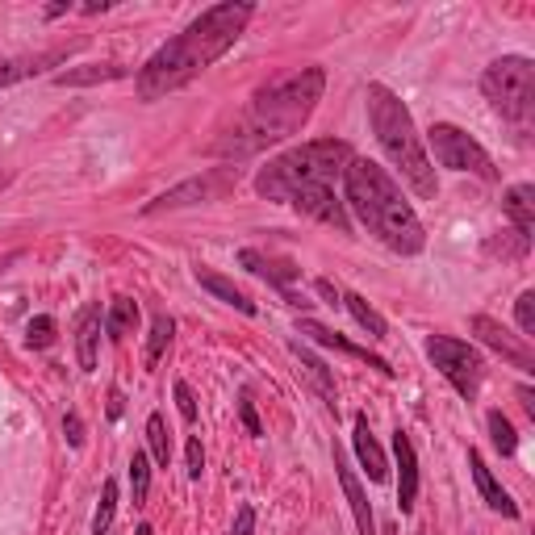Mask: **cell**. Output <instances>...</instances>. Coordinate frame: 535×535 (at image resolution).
<instances>
[{"label":"cell","instance_id":"cell-8","mask_svg":"<svg viewBox=\"0 0 535 535\" xmlns=\"http://www.w3.org/2000/svg\"><path fill=\"white\" fill-rule=\"evenodd\" d=\"M427 356H431V364H435L439 372H444V381L460 393L464 402H473L477 393H481L485 364H481V356H477L464 339H452V335H431V339H427Z\"/></svg>","mask_w":535,"mask_h":535},{"label":"cell","instance_id":"cell-32","mask_svg":"<svg viewBox=\"0 0 535 535\" xmlns=\"http://www.w3.org/2000/svg\"><path fill=\"white\" fill-rule=\"evenodd\" d=\"M176 410H180L184 423H193V418H197V402H193L189 381H176Z\"/></svg>","mask_w":535,"mask_h":535},{"label":"cell","instance_id":"cell-29","mask_svg":"<svg viewBox=\"0 0 535 535\" xmlns=\"http://www.w3.org/2000/svg\"><path fill=\"white\" fill-rule=\"evenodd\" d=\"M113 510H118V481H105L101 506H97V515H92V535H105L113 527Z\"/></svg>","mask_w":535,"mask_h":535},{"label":"cell","instance_id":"cell-28","mask_svg":"<svg viewBox=\"0 0 535 535\" xmlns=\"http://www.w3.org/2000/svg\"><path fill=\"white\" fill-rule=\"evenodd\" d=\"M130 490H134V506L147 502V490H151V460L143 452L130 456Z\"/></svg>","mask_w":535,"mask_h":535},{"label":"cell","instance_id":"cell-25","mask_svg":"<svg viewBox=\"0 0 535 535\" xmlns=\"http://www.w3.org/2000/svg\"><path fill=\"white\" fill-rule=\"evenodd\" d=\"M172 335H176V322H172L168 314H155V322H151V339H147V368L159 364V356L168 352Z\"/></svg>","mask_w":535,"mask_h":535},{"label":"cell","instance_id":"cell-14","mask_svg":"<svg viewBox=\"0 0 535 535\" xmlns=\"http://www.w3.org/2000/svg\"><path fill=\"white\" fill-rule=\"evenodd\" d=\"M239 264L255 276H264V281H272L281 293H289V281H297L301 268L293 260H281V255H264V251H255V247H243L239 251Z\"/></svg>","mask_w":535,"mask_h":535},{"label":"cell","instance_id":"cell-35","mask_svg":"<svg viewBox=\"0 0 535 535\" xmlns=\"http://www.w3.org/2000/svg\"><path fill=\"white\" fill-rule=\"evenodd\" d=\"M251 531H255V506L243 502L239 515H235V527H230V535H251Z\"/></svg>","mask_w":535,"mask_h":535},{"label":"cell","instance_id":"cell-23","mask_svg":"<svg viewBox=\"0 0 535 535\" xmlns=\"http://www.w3.org/2000/svg\"><path fill=\"white\" fill-rule=\"evenodd\" d=\"M138 327V301L134 297H113V306L105 310V331L109 339H126Z\"/></svg>","mask_w":535,"mask_h":535},{"label":"cell","instance_id":"cell-20","mask_svg":"<svg viewBox=\"0 0 535 535\" xmlns=\"http://www.w3.org/2000/svg\"><path fill=\"white\" fill-rule=\"evenodd\" d=\"M197 285H201L205 293H214L218 301H226V306H235L239 314H255V301H251L235 281H226V276L209 272V268H197Z\"/></svg>","mask_w":535,"mask_h":535},{"label":"cell","instance_id":"cell-11","mask_svg":"<svg viewBox=\"0 0 535 535\" xmlns=\"http://www.w3.org/2000/svg\"><path fill=\"white\" fill-rule=\"evenodd\" d=\"M393 456H398V506H402V515H410L414 498H418V456L402 427L393 431Z\"/></svg>","mask_w":535,"mask_h":535},{"label":"cell","instance_id":"cell-36","mask_svg":"<svg viewBox=\"0 0 535 535\" xmlns=\"http://www.w3.org/2000/svg\"><path fill=\"white\" fill-rule=\"evenodd\" d=\"M63 431H67V444H72V448L84 444V423H80V414H67V418H63Z\"/></svg>","mask_w":535,"mask_h":535},{"label":"cell","instance_id":"cell-1","mask_svg":"<svg viewBox=\"0 0 535 535\" xmlns=\"http://www.w3.org/2000/svg\"><path fill=\"white\" fill-rule=\"evenodd\" d=\"M251 17H255L251 0H222V5H209L201 17H193L176 38H168L143 63V72H138V97L159 101V97H168V92L184 88L189 80H197L209 63H218L230 46L243 38Z\"/></svg>","mask_w":535,"mask_h":535},{"label":"cell","instance_id":"cell-9","mask_svg":"<svg viewBox=\"0 0 535 535\" xmlns=\"http://www.w3.org/2000/svg\"><path fill=\"white\" fill-rule=\"evenodd\" d=\"M239 184V168H209L193 180H184L176 184V189L168 193H159L155 201L143 205V214H164V209H184V205H205V201H218L226 197L230 189Z\"/></svg>","mask_w":535,"mask_h":535},{"label":"cell","instance_id":"cell-10","mask_svg":"<svg viewBox=\"0 0 535 535\" xmlns=\"http://www.w3.org/2000/svg\"><path fill=\"white\" fill-rule=\"evenodd\" d=\"M469 331H473L485 347H494V352H498L502 360H510V364L523 368V372H535V356H531L527 339H523V335L515 339L498 318H490V314H473V318H469Z\"/></svg>","mask_w":535,"mask_h":535},{"label":"cell","instance_id":"cell-21","mask_svg":"<svg viewBox=\"0 0 535 535\" xmlns=\"http://www.w3.org/2000/svg\"><path fill=\"white\" fill-rule=\"evenodd\" d=\"M122 76H130L122 63H88V67H76V72H59L55 84L80 88V84H105V80H122Z\"/></svg>","mask_w":535,"mask_h":535},{"label":"cell","instance_id":"cell-5","mask_svg":"<svg viewBox=\"0 0 535 535\" xmlns=\"http://www.w3.org/2000/svg\"><path fill=\"white\" fill-rule=\"evenodd\" d=\"M347 159H352V147H347L343 138H314V143H301L285 155L268 159L260 176H255V193L289 205L306 189H322V184L335 189V176H343Z\"/></svg>","mask_w":535,"mask_h":535},{"label":"cell","instance_id":"cell-26","mask_svg":"<svg viewBox=\"0 0 535 535\" xmlns=\"http://www.w3.org/2000/svg\"><path fill=\"white\" fill-rule=\"evenodd\" d=\"M147 444H151V460L159 464V469H168V460H172V444H168L164 414H151V418H147Z\"/></svg>","mask_w":535,"mask_h":535},{"label":"cell","instance_id":"cell-39","mask_svg":"<svg viewBox=\"0 0 535 535\" xmlns=\"http://www.w3.org/2000/svg\"><path fill=\"white\" fill-rule=\"evenodd\" d=\"M519 398H523V410L535 418V393H531V385H523V389H519Z\"/></svg>","mask_w":535,"mask_h":535},{"label":"cell","instance_id":"cell-17","mask_svg":"<svg viewBox=\"0 0 535 535\" xmlns=\"http://www.w3.org/2000/svg\"><path fill=\"white\" fill-rule=\"evenodd\" d=\"M63 59H67V51H42V55H9V59H0V88H9L17 80H30V76H42L46 67H55Z\"/></svg>","mask_w":535,"mask_h":535},{"label":"cell","instance_id":"cell-31","mask_svg":"<svg viewBox=\"0 0 535 535\" xmlns=\"http://www.w3.org/2000/svg\"><path fill=\"white\" fill-rule=\"evenodd\" d=\"M26 343L30 347H51L55 343V318H46V314L34 318L30 327H26Z\"/></svg>","mask_w":535,"mask_h":535},{"label":"cell","instance_id":"cell-38","mask_svg":"<svg viewBox=\"0 0 535 535\" xmlns=\"http://www.w3.org/2000/svg\"><path fill=\"white\" fill-rule=\"evenodd\" d=\"M122 410H126V398H122V389H113L109 393V418H122Z\"/></svg>","mask_w":535,"mask_h":535},{"label":"cell","instance_id":"cell-27","mask_svg":"<svg viewBox=\"0 0 535 535\" xmlns=\"http://www.w3.org/2000/svg\"><path fill=\"white\" fill-rule=\"evenodd\" d=\"M490 439H494V448L502 452V456H515L519 452V435H515V427H510V418L502 414V410H490Z\"/></svg>","mask_w":535,"mask_h":535},{"label":"cell","instance_id":"cell-4","mask_svg":"<svg viewBox=\"0 0 535 535\" xmlns=\"http://www.w3.org/2000/svg\"><path fill=\"white\" fill-rule=\"evenodd\" d=\"M364 101H368V126H372V134H377L385 159L402 172V180L418 197L435 201L439 180H435V168H431V155L423 147V138H418V130H414L406 101L385 84H368Z\"/></svg>","mask_w":535,"mask_h":535},{"label":"cell","instance_id":"cell-13","mask_svg":"<svg viewBox=\"0 0 535 535\" xmlns=\"http://www.w3.org/2000/svg\"><path fill=\"white\" fill-rule=\"evenodd\" d=\"M335 473L343 481V494H347V506H352V519H356V531L360 535H377V519H372V502L368 494L360 490V481L352 473V464H347V456L335 448Z\"/></svg>","mask_w":535,"mask_h":535},{"label":"cell","instance_id":"cell-30","mask_svg":"<svg viewBox=\"0 0 535 535\" xmlns=\"http://www.w3.org/2000/svg\"><path fill=\"white\" fill-rule=\"evenodd\" d=\"M515 318H519L523 339H535V289L519 293V301H515Z\"/></svg>","mask_w":535,"mask_h":535},{"label":"cell","instance_id":"cell-33","mask_svg":"<svg viewBox=\"0 0 535 535\" xmlns=\"http://www.w3.org/2000/svg\"><path fill=\"white\" fill-rule=\"evenodd\" d=\"M184 456H189V477L197 481V477L205 473V448H201V439H197V435L189 439V448H184Z\"/></svg>","mask_w":535,"mask_h":535},{"label":"cell","instance_id":"cell-12","mask_svg":"<svg viewBox=\"0 0 535 535\" xmlns=\"http://www.w3.org/2000/svg\"><path fill=\"white\" fill-rule=\"evenodd\" d=\"M301 335H310L314 343H322V347H335V352H343V356H356V360H364L368 368H377V372H385V377H393V368L389 360H381V356H372L368 347H356V343H347L339 331H327L322 322H314V318H301Z\"/></svg>","mask_w":535,"mask_h":535},{"label":"cell","instance_id":"cell-18","mask_svg":"<svg viewBox=\"0 0 535 535\" xmlns=\"http://www.w3.org/2000/svg\"><path fill=\"white\" fill-rule=\"evenodd\" d=\"M469 469H473V481H477V490H481V498H485V506L490 510H498V515H506V519H519V506L510 502V494L502 490V485L494 481V473L485 469V460H481V452H469Z\"/></svg>","mask_w":535,"mask_h":535},{"label":"cell","instance_id":"cell-7","mask_svg":"<svg viewBox=\"0 0 535 535\" xmlns=\"http://www.w3.org/2000/svg\"><path fill=\"white\" fill-rule=\"evenodd\" d=\"M427 143H431V151H435V159H439V168L469 172V176H477V180H485V184L498 180V168H494L490 151H485L473 134H464L460 126L435 122V126L427 130Z\"/></svg>","mask_w":535,"mask_h":535},{"label":"cell","instance_id":"cell-6","mask_svg":"<svg viewBox=\"0 0 535 535\" xmlns=\"http://www.w3.org/2000/svg\"><path fill=\"white\" fill-rule=\"evenodd\" d=\"M481 92L506 122H515L519 130L531 126L535 113V63L527 55H502L485 67Z\"/></svg>","mask_w":535,"mask_h":535},{"label":"cell","instance_id":"cell-16","mask_svg":"<svg viewBox=\"0 0 535 535\" xmlns=\"http://www.w3.org/2000/svg\"><path fill=\"white\" fill-rule=\"evenodd\" d=\"M352 444H356V456H360V464H364V473H368V481H389V460H385V452H381V444L372 439V427H368V414H356V431H352Z\"/></svg>","mask_w":535,"mask_h":535},{"label":"cell","instance_id":"cell-41","mask_svg":"<svg viewBox=\"0 0 535 535\" xmlns=\"http://www.w3.org/2000/svg\"><path fill=\"white\" fill-rule=\"evenodd\" d=\"M377 535H398V527H393V523H389V527H385V531H377Z\"/></svg>","mask_w":535,"mask_h":535},{"label":"cell","instance_id":"cell-24","mask_svg":"<svg viewBox=\"0 0 535 535\" xmlns=\"http://www.w3.org/2000/svg\"><path fill=\"white\" fill-rule=\"evenodd\" d=\"M339 306L347 310V314H352L356 322H360V327L368 331V339H385L389 335V327H385V318L377 314V310H372L368 306V301L360 297V293H343V301H339Z\"/></svg>","mask_w":535,"mask_h":535},{"label":"cell","instance_id":"cell-15","mask_svg":"<svg viewBox=\"0 0 535 535\" xmlns=\"http://www.w3.org/2000/svg\"><path fill=\"white\" fill-rule=\"evenodd\" d=\"M101 327H105V314H101V301L80 310V322H76V356H80V368L92 372L97 368V343H101Z\"/></svg>","mask_w":535,"mask_h":535},{"label":"cell","instance_id":"cell-34","mask_svg":"<svg viewBox=\"0 0 535 535\" xmlns=\"http://www.w3.org/2000/svg\"><path fill=\"white\" fill-rule=\"evenodd\" d=\"M239 414H243V427H247V435H264V427H260V414H255V406H251V393H243V398H239Z\"/></svg>","mask_w":535,"mask_h":535},{"label":"cell","instance_id":"cell-19","mask_svg":"<svg viewBox=\"0 0 535 535\" xmlns=\"http://www.w3.org/2000/svg\"><path fill=\"white\" fill-rule=\"evenodd\" d=\"M502 205H506V218L515 222V235L531 239V230H535V189L531 184H515Z\"/></svg>","mask_w":535,"mask_h":535},{"label":"cell","instance_id":"cell-40","mask_svg":"<svg viewBox=\"0 0 535 535\" xmlns=\"http://www.w3.org/2000/svg\"><path fill=\"white\" fill-rule=\"evenodd\" d=\"M63 13H72V5H51L46 9V17H63Z\"/></svg>","mask_w":535,"mask_h":535},{"label":"cell","instance_id":"cell-37","mask_svg":"<svg viewBox=\"0 0 535 535\" xmlns=\"http://www.w3.org/2000/svg\"><path fill=\"white\" fill-rule=\"evenodd\" d=\"M318 293L327 297V306H339V301H343V289H335L331 281H318Z\"/></svg>","mask_w":535,"mask_h":535},{"label":"cell","instance_id":"cell-3","mask_svg":"<svg viewBox=\"0 0 535 535\" xmlns=\"http://www.w3.org/2000/svg\"><path fill=\"white\" fill-rule=\"evenodd\" d=\"M343 193H347V209H352V214L389 251L418 255L427 247V230H423V222H418L414 205L406 201V193L398 189V180H393L381 164L352 155L347 159V168H343Z\"/></svg>","mask_w":535,"mask_h":535},{"label":"cell","instance_id":"cell-22","mask_svg":"<svg viewBox=\"0 0 535 535\" xmlns=\"http://www.w3.org/2000/svg\"><path fill=\"white\" fill-rule=\"evenodd\" d=\"M289 352L297 356V364H301V368H306V377L314 381V389H318L322 398H327V402L335 406V377H331V368L322 364L314 352H306V347H301V343H289Z\"/></svg>","mask_w":535,"mask_h":535},{"label":"cell","instance_id":"cell-2","mask_svg":"<svg viewBox=\"0 0 535 535\" xmlns=\"http://www.w3.org/2000/svg\"><path fill=\"white\" fill-rule=\"evenodd\" d=\"M322 88H327V72L322 67H301V72L260 88L251 97L247 113L235 122V130H226V138L214 143V151L247 159L272 143H285V138L301 134L322 101Z\"/></svg>","mask_w":535,"mask_h":535}]
</instances>
